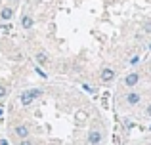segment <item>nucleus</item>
Here are the masks:
<instances>
[{
  "mask_svg": "<svg viewBox=\"0 0 151 145\" xmlns=\"http://www.w3.org/2000/svg\"><path fill=\"white\" fill-rule=\"evenodd\" d=\"M42 96V90H38V88H33V90H27V92H23L21 94V103L23 105H31L37 97H40Z\"/></svg>",
  "mask_w": 151,
  "mask_h": 145,
  "instance_id": "nucleus-1",
  "label": "nucleus"
},
{
  "mask_svg": "<svg viewBox=\"0 0 151 145\" xmlns=\"http://www.w3.org/2000/svg\"><path fill=\"white\" fill-rule=\"evenodd\" d=\"M138 80H140V74H138V73H130V74H126L124 84L128 86V88H132V86H136V84H138Z\"/></svg>",
  "mask_w": 151,
  "mask_h": 145,
  "instance_id": "nucleus-2",
  "label": "nucleus"
},
{
  "mask_svg": "<svg viewBox=\"0 0 151 145\" xmlns=\"http://www.w3.org/2000/svg\"><path fill=\"white\" fill-rule=\"evenodd\" d=\"M88 141L92 143V145H98V143L101 141V134H100L98 130H92V132L88 134Z\"/></svg>",
  "mask_w": 151,
  "mask_h": 145,
  "instance_id": "nucleus-3",
  "label": "nucleus"
},
{
  "mask_svg": "<svg viewBox=\"0 0 151 145\" xmlns=\"http://www.w3.org/2000/svg\"><path fill=\"white\" fill-rule=\"evenodd\" d=\"M0 17L4 19V21H10L12 17H14V10H12L10 6H6V8H2V11H0Z\"/></svg>",
  "mask_w": 151,
  "mask_h": 145,
  "instance_id": "nucleus-4",
  "label": "nucleus"
},
{
  "mask_svg": "<svg viewBox=\"0 0 151 145\" xmlns=\"http://www.w3.org/2000/svg\"><path fill=\"white\" fill-rule=\"evenodd\" d=\"M113 76H115V73H113V69H103L101 71V80L103 82H109V80H113Z\"/></svg>",
  "mask_w": 151,
  "mask_h": 145,
  "instance_id": "nucleus-5",
  "label": "nucleus"
},
{
  "mask_svg": "<svg viewBox=\"0 0 151 145\" xmlns=\"http://www.w3.org/2000/svg\"><path fill=\"white\" fill-rule=\"evenodd\" d=\"M126 101H128L130 105H136V103H140V94H136V92H130L128 96H126Z\"/></svg>",
  "mask_w": 151,
  "mask_h": 145,
  "instance_id": "nucleus-6",
  "label": "nucleus"
},
{
  "mask_svg": "<svg viewBox=\"0 0 151 145\" xmlns=\"http://www.w3.org/2000/svg\"><path fill=\"white\" fill-rule=\"evenodd\" d=\"M15 134H17L19 138H27V136H29V128L27 126H17L15 128Z\"/></svg>",
  "mask_w": 151,
  "mask_h": 145,
  "instance_id": "nucleus-7",
  "label": "nucleus"
},
{
  "mask_svg": "<svg viewBox=\"0 0 151 145\" xmlns=\"http://www.w3.org/2000/svg\"><path fill=\"white\" fill-rule=\"evenodd\" d=\"M21 25L25 27V29H31V27H33V17H31V15H25L23 21H21Z\"/></svg>",
  "mask_w": 151,
  "mask_h": 145,
  "instance_id": "nucleus-8",
  "label": "nucleus"
},
{
  "mask_svg": "<svg viewBox=\"0 0 151 145\" xmlns=\"http://www.w3.org/2000/svg\"><path fill=\"white\" fill-rule=\"evenodd\" d=\"M37 61H38L40 65H44L46 61H48V56H46V54H42V52H38V54H37Z\"/></svg>",
  "mask_w": 151,
  "mask_h": 145,
  "instance_id": "nucleus-9",
  "label": "nucleus"
},
{
  "mask_svg": "<svg viewBox=\"0 0 151 145\" xmlns=\"http://www.w3.org/2000/svg\"><path fill=\"white\" fill-rule=\"evenodd\" d=\"M8 94V90H6V86H0V97H4Z\"/></svg>",
  "mask_w": 151,
  "mask_h": 145,
  "instance_id": "nucleus-10",
  "label": "nucleus"
},
{
  "mask_svg": "<svg viewBox=\"0 0 151 145\" xmlns=\"http://www.w3.org/2000/svg\"><path fill=\"white\" fill-rule=\"evenodd\" d=\"M138 61H140V57H138V56H134V57H130V63H132V65H136V63H138Z\"/></svg>",
  "mask_w": 151,
  "mask_h": 145,
  "instance_id": "nucleus-11",
  "label": "nucleus"
},
{
  "mask_svg": "<svg viewBox=\"0 0 151 145\" xmlns=\"http://www.w3.org/2000/svg\"><path fill=\"white\" fill-rule=\"evenodd\" d=\"M37 73H38V74H40V76H42V78H46V73H44V71H42V69H38V67H37Z\"/></svg>",
  "mask_w": 151,
  "mask_h": 145,
  "instance_id": "nucleus-12",
  "label": "nucleus"
},
{
  "mask_svg": "<svg viewBox=\"0 0 151 145\" xmlns=\"http://www.w3.org/2000/svg\"><path fill=\"white\" fill-rule=\"evenodd\" d=\"M145 31H147V33H151V23H147V25H145Z\"/></svg>",
  "mask_w": 151,
  "mask_h": 145,
  "instance_id": "nucleus-13",
  "label": "nucleus"
},
{
  "mask_svg": "<svg viewBox=\"0 0 151 145\" xmlns=\"http://www.w3.org/2000/svg\"><path fill=\"white\" fill-rule=\"evenodd\" d=\"M19 145H31V141H27V139H23V141L19 143Z\"/></svg>",
  "mask_w": 151,
  "mask_h": 145,
  "instance_id": "nucleus-14",
  "label": "nucleus"
},
{
  "mask_svg": "<svg viewBox=\"0 0 151 145\" xmlns=\"http://www.w3.org/2000/svg\"><path fill=\"white\" fill-rule=\"evenodd\" d=\"M0 145H8V141H6V139H2V141H0Z\"/></svg>",
  "mask_w": 151,
  "mask_h": 145,
  "instance_id": "nucleus-15",
  "label": "nucleus"
},
{
  "mask_svg": "<svg viewBox=\"0 0 151 145\" xmlns=\"http://www.w3.org/2000/svg\"><path fill=\"white\" fill-rule=\"evenodd\" d=\"M147 115L151 116V105H149V107H147Z\"/></svg>",
  "mask_w": 151,
  "mask_h": 145,
  "instance_id": "nucleus-16",
  "label": "nucleus"
},
{
  "mask_svg": "<svg viewBox=\"0 0 151 145\" xmlns=\"http://www.w3.org/2000/svg\"><path fill=\"white\" fill-rule=\"evenodd\" d=\"M0 115H2V109H0Z\"/></svg>",
  "mask_w": 151,
  "mask_h": 145,
  "instance_id": "nucleus-17",
  "label": "nucleus"
},
{
  "mask_svg": "<svg viewBox=\"0 0 151 145\" xmlns=\"http://www.w3.org/2000/svg\"><path fill=\"white\" fill-rule=\"evenodd\" d=\"M149 48H151V44H149Z\"/></svg>",
  "mask_w": 151,
  "mask_h": 145,
  "instance_id": "nucleus-18",
  "label": "nucleus"
}]
</instances>
